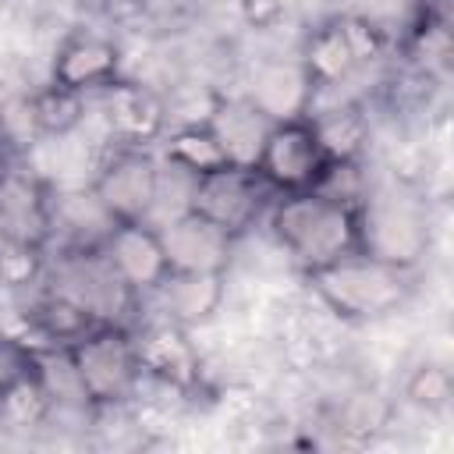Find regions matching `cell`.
Returning <instances> with one entry per match:
<instances>
[{
    "label": "cell",
    "mask_w": 454,
    "mask_h": 454,
    "mask_svg": "<svg viewBox=\"0 0 454 454\" xmlns=\"http://www.w3.org/2000/svg\"><path fill=\"white\" fill-rule=\"evenodd\" d=\"M245 99L273 124V121H287V117H305L316 106V89L309 85L298 57L291 60H262L255 64L248 85H245Z\"/></svg>",
    "instance_id": "15"
},
{
    "label": "cell",
    "mask_w": 454,
    "mask_h": 454,
    "mask_svg": "<svg viewBox=\"0 0 454 454\" xmlns=\"http://www.w3.org/2000/svg\"><path fill=\"white\" fill-rule=\"evenodd\" d=\"M106 266L124 284L128 294L138 298V305L170 277V262L163 252L160 227L153 220H124L114 223L99 245Z\"/></svg>",
    "instance_id": "10"
},
{
    "label": "cell",
    "mask_w": 454,
    "mask_h": 454,
    "mask_svg": "<svg viewBox=\"0 0 454 454\" xmlns=\"http://www.w3.org/2000/svg\"><path fill=\"white\" fill-rule=\"evenodd\" d=\"M25 323H28V330H32V337H39V344H32V348H67V344L78 340L89 326H96L99 316H96L89 305H82V301H74L71 294H64V291H57V287L46 284V287L28 301Z\"/></svg>",
    "instance_id": "17"
},
{
    "label": "cell",
    "mask_w": 454,
    "mask_h": 454,
    "mask_svg": "<svg viewBox=\"0 0 454 454\" xmlns=\"http://www.w3.org/2000/svg\"><path fill=\"white\" fill-rule=\"evenodd\" d=\"M160 188H163V170L153 149L117 145V142H110L89 181L92 199L103 206V213L114 223L149 220L160 202Z\"/></svg>",
    "instance_id": "7"
},
{
    "label": "cell",
    "mask_w": 454,
    "mask_h": 454,
    "mask_svg": "<svg viewBox=\"0 0 454 454\" xmlns=\"http://www.w3.org/2000/svg\"><path fill=\"white\" fill-rule=\"evenodd\" d=\"M160 238H163L170 273H220V277H227V270L234 262V248H238V238H231L227 231H220L206 216L192 213L188 206H181V213H174L160 227Z\"/></svg>",
    "instance_id": "14"
},
{
    "label": "cell",
    "mask_w": 454,
    "mask_h": 454,
    "mask_svg": "<svg viewBox=\"0 0 454 454\" xmlns=\"http://www.w3.org/2000/svg\"><path fill=\"white\" fill-rule=\"evenodd\" d=\"M206 121L216 131V138L223 142L231 163H238V167H252L255 163L270 121L245 96H220L216 92L209 110H206Z\"/></svg>",
    "instance_id": "18"
},
{
    "label": "cell",
    "mask_w": 454,
    "mask_h": 454,
    "mask_svg": "<svg viewBox=\"0 0 454 454\" xmlns=\"http://www.w3.org/2000/svg\"><path fill=\"white\" fill-rule=\"evenodd\" d=\"M270 202H273V192L262 184V177L252 167H238V163L188 181V199H184L192 213L206 216L209 223H216L238 241L259 220H266Z\"/></svg>",
    "instance_id": "8"
},
{
    "label": "cell",
    "mask_w": 454,
    "mask_h": 454,
    "mask_svg": "<svg viewBox=\"0 0 454 454\" xmlns=\"http://www.w3.org/2000/svg\"><path fill=\"white\" fill-rule=\"evenodd\" d=\"M404 397L415 408H422V411H433V415L447 411V404L454 397V376H450V369L443 362H422V365H415L411 376H408V383H404Z\"/></svg>",
    "instance_id": "23"
},
{
    "label": "cell",
    "mask_w": 454,
    "mask_h": 454,
    "mask_svg": "<svg viewBox=\"0 0 454 454\" xmlns=\"http://www.w3.org/2000/svg\"><path fill=\"white\" fill-rule=\"evenodd\" d=\"M330 156L316 135L312 117H287L273 121L262 135L259 156L252 170L262 177V184L273 195H294V192H316L330 170Z\"/></svg>",
    "instance_id": "6"
},
{
    "label": "cell",
    "mask_w": 454,
    "mask_h": 454,
    "mask_svg": "<svg viewBox=\"0 0 454 454\" xmlns=\"http://www.w3.org/2000/svg\"><path fill=\"white\" fill-rule=\"evenodd\" d=\"M60 351H64V358L74 372V383H78L85 404L92 408V415L131 404L145 383L131 323L99 319L96 326H89L78 340H71Z\"/></svg>",
    "instance_id": "3"
},
{
    "label": "cell",
    "mask_w": 454,
    "mask_h": 454,
    "mask_svg": "<svg viewBox=\"0 0 454 454\" xmlns=\"http://www.w3.org/2000/svg\"><path fill=\"white\" fill-rule=\"evenodd\" d=\"M387 53H390L387 28L365 14L344 11V14L323 18L319 25H312L305 32L301 50H298V64L319 96V92L348 85L355 74H362L365 67H372Z\"/></svg>",
    "instance_id": "4"
},
{
    "label": "cell",
    "mask_w": 454,
    "mask_h": 454,
    "mask_svg": "<svg viewBox=\"0 0 454 454\" xmlns=\"http://www.w3.org/2000/svg\"><path fill=\"white\" fill-rule=\"evenodd\" d=\"M57 188L21 160L0 174V231L50 252Z\"/></svg>",
    "instance_id": "12"
},
{
    "label": "cell",
    "mask_w": 454,
    "mask_h": 454,
    "mask_svg": "<svg viewBox=\"0 0 454 454\" xmlns=\"http://www.w3.org/2000/svg\"><path fill=\"white\" fill-rule=\"evenodd\" d=\"M28 372H32V348L25 340L0 337V404L21 380H28Z\"/></svg>",
    "instance_id": "24"
},
{
    "label": "cell",
    "mask_w": 454,
    "mask_h": 454,
    "mask_svg": "<svg viewBox=\"0 0 454 454\" xmlns=\"http://www.w3.org/2000/svg\"><path fill=\"white\" fill-rule=\"evenodd\" d=\"M266 227L284 255L301 270V277L351 252H362L358 206L340 202L326 192L273 195L266 209Z\"/></svg>",
    "instance_id": "1"
},
{
    "label": "cell",
    "mask_w": 454,
    "mask_h": 454,
    "mask_svg": "<svg viewBox=\"0 0 454 454\" xmlns=\"http://www.w3.org/2000/svg\"><path fill=\"white\" fill-rule=\"evenodd\" d=\"M160 142H163V163L170 170H177L181 177H188V181L231 167L227 149H223V142L216 138V131L209 128L206 117L184 121V124L170 128Z\"/></svg>",
    "instance_id": "19"
},
{
    "label": "cell",
    "mask_w": 454,
    "mask_h": 454,
    "mask_svg": "<svg viewBox=\"0 0 454 454\" xmlns=\"http://www.w3.org/2000/svg\"><path fill=\"white\" fill-rule=\"evenodd\" d=\"M234 4H245V0H234Z\"/></svg>",
    "instance_id": "26"
},
{
    "label": "cell",
    "mask_w": 454,
    "mask_h": 454,
    "mask_svg": "<svg viewBox=\"0 0 454 454\" xmlns=\"http://www.w3.org/2000/svg\"><path fill=\"white\" fill-rule=\"evenodd\" d=\"M46 266H50L46 248L0 231V287L4 291H32L35 284L46 280Z\"/></svg>",
    "instance_id": "22"
},
{
    "label": "cell",
    "mask_w": 454,
    "mask_h": 454,
    "mask_svg": "<svg viewBox=\"0 0 454 454\" xmlns=\"http://www.w3.org/2000/svg\"><path fill=\"white\" fill-rule=\"evenodd\" d=\"M11 163H18V145H14L11 128H7V124H4V117H0V174H4Z\"/></svg>",
    "instance_id": "25"
},
{
    "label": "cell",
    "mask_w": 454,
    "mask_h": 454,
    "mask_svg": "<svg viewBox=\"0 0 454 454\" xmlns=\"http://www.w3.org/2000/svg\"><path fill=\"white\" fill-rule=\"evenodd\" d=\"M96 96H99V110H103L110 142L153 149L167 135L170 110H167V99L153 85L121 74V78L106 82Z\"/></svg>",
    "instance_id": "11"
},
{
    "label": "cell",
    "mask_w": 454,
    "mask_h": 454,
    "mask_svg": "<svg viewBox=\"0 0 454 454\" xmlns=\"http://www.w3.org/2000/svg\"><path fill=\"white\" fill-rule=\"evenodd\" d=\"M227 298V277L220 273H170L142 305H156V316L188 330L206 326Z\"/></svg>",
    "instance_id": "16"
},
{
    "label": "cell",
    "mask_w": 454,
    "mask_h": 454,
    "mask_svg": "<svg viewBox=\"0 0 454 454\" xmlns=\"http://www.w3.org/2000/svg\"><path fill=\"white\" fill-rule=\"evenodd\" d=\"M316 135L333 163H365L369 149V114L358 103H340L330 110H309Z\"/></svg>",
    "instance_id": "21"
},
{
    "label": "cell",
    "mask_w": 454,
    "mask_h": 454,
    "mask_svg": "<svg viewBox=\"0 0 454 454\" xmlns=\"http://www.w3.org/2000/svg\"><path fill=\"white\" fill-rule=\"evenodd\" d=\"M312 298L340 323H376L394 316L415 294V270H401L369 252H351L305 273Z\"/></svg>",
    "instance_id": "2"
},
{
    "label": "cell",
    "mask_w": 454,
    "mask_h": 454,
    "mask_svg": "<svg viewBox=\"0 0 454 454\" xmlns=\"http://www.w3.org/2000/svg\"><path fill=\"white\" fill-rule=\"evenodd\" d=\"M124 74V57L114 35L96 28H67L50 57V82L74 92H99L106 82Z\"/></svg>",
    "instance_id": "13"
},
{
    "label": "cell",
    "mask_w": 454,
    "mask_h": 454,
    "mask_svg": "<svg viewBox=\"0 0 454 454\" xmlns=\"http://www.w3.org/2000/svg\"><path fill=\"white\" fill-rule=\"evenodd\" d=\"M85 110H89V96L85 92L64 89V85L50 82V78L25 103L28 128L43 142H60V138L74 135L82 128V121H85Z\"/></svg>",
    "instance_id": "20"
},
{
    "label": "cell",
    "mask_w": 454,
    "mask_h": 454,
    "mask_svg": "<svg viewBox=\"0 0 454 454\" xmlns=\"http://www.w3.org/2000/svg\"><path fill=\"white\" fill-rule=\"evenodd\" d=\"M358 234L362 252L401 270H415L429 252L433 227L419 195L401 188H365L358 202Z\"/></svg>",
    "instance_id": "5"
},
{
    "label": "cell",
    "mask_w": 454,
    "mask_h": 454,
    "mask_svg": "<svg viewBox=\"0 0 454 454\" xmlns=\"http://www.w3.org/2000/svg\"><path fill=\"white\" fill-rule=\"evenodd\" d=\"M135 333V348H138V362H142V376L192 397L202 387V355L192 340V330L163 319V316H149L142 323L131 326Z\"/></svg>",
    "instance_id": "9"
}]
</instances>
